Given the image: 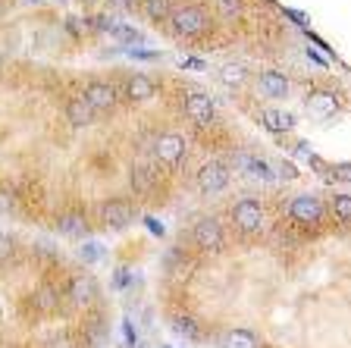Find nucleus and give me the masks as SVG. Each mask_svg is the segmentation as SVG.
Listing matches in <instances>:
<instances>
[{
  "instance_id": "nucleus-6",
  "label": "nucleus",
  "mask_w": 351,
  "mask_h": 348,
  "mask_svg": "<svg viewBox=\"0 0 351 348\" xmlns=\"http://www.w3.org/2000/svg\"><path fill=\"white\" fill-rule=\"evenodd\" d=\"M185 151H189V145H185V138L179 132H160L157 141H154V157L167 163V167H179L185 160Z\"/></svg>"
},
{
  "instance_id": "nucleus-19",
  "label": "nucleus",
  "mask_w": 351,
  "mask_h": 348,
  "mask_svg": "<svg viewBox=\"0 0 351 348\" xmlns=\"http://www.w3.org/2000/svg\"><path fill=\"white\" fill-rule=\"evenodd\" d=\"M32 301H35V308L41 314H53L60 308V292L53 289V286H41V289L32 295Z\"/></svg>"
},
{
  "instance_id": "nucleus-13",
  "label": "nucleus",
  "mask_w": 351,
  "mask_h": 348,
  "mask_svg": "<svg viewBox=\"0 0 351 348\" xmlns=\"http://www.w3.org/2000/svg\"><path fill=\"white\" fill-rule=\"evenodd\" d=\"M95 110H91V104L85 101V97H73V101L66 104V119H69V126H75V129H85V126L95 123Z\"/></svg>"
},
{
  "instance_id": "nucleus-7",
  "label": "nucleus",
  "mask_w": 351,
  "mask_h": 348,
  "mask_svg": "<svg viewBox=\"0 0 351 348\" xmlns=\"http://www.w3.org/2000/svg\"><path fill=\"white\" fill-rule=\"evenodd\" d=\"M82 97L91 104L95 113H107V110H113L117 107V101H119L117 88L110 85V82H88L85 91H82Z\"/></svg>"
},
{
  "instance_id": "nucleus-32",
  "label": "nucleus",
  "mask_w": 351,
  "mask_h": 348,
  "mask_svg": "<svg viewBox=\"0 0 351 348\" xmlns=\"http://www.w3.org/2000/svg\"><path fill=\"white\" fill-rule=\"evenodd\" d=\"M129 283H132V273H129V270H117V279H113V286H117V289H125Z\"/></svg>"
},
{
  "instance_id": "nucleus-15",
  "label": "nucleus",
  "mask_w": 351,
  "mask_h": 348,
  "mask_svg": "<svg viewBox=\"0 0 351 348\" xmlns=\"http://www.w3.org/2000/svg\"><path fill=\"white\" fill-rule=\"evenodd\" d=\"M289 79H285L282 73H276V69H270V73H263L261 76V91L267 97H270V101H282L285 95H289Z\"/></svg>"
},
{
  "instance_id": "nucleus-33",
  "label": "nucleus",
  "mask_w": 351,
  "mask_h": 348,
  "mask_svg": "<svg viewBox=\"0 0 351 348\" xmlns=\"http://www.w3.org/2000/svg\"><path fill=\"white\" fill-rule=\"evenodd\" d=\"M82 257H85V261H97V257H101V248H97V245H85V248H82Z\"/></svg>"
},
{
  "instance_id": "nucleus-31",
  "label": "nucleus",
  "mask_w": 351,
  "mask_h": 348,
  "mask_svg": "<svg viewBox=\"0 0 351 348\" xmlns=\"http://www.w3.org/2000/svg\"><path fill=\"white\" fill-rule=\"evenodd\" d=\"M16 211V198L10 192H0V213H13Z\"/></svg>"
},
{
  "instance_id": "nucleus-34",
  "label": "nucleus",
  "mask_w": 351,
  "mask_h": 348,
  "mask_svg": "<svg viewBox=\"0 0 351 348\" xmlns=\"http://www.w3.org/2000/svg\"><path fill=\"white\" fill-rule=\"evenodd\" d=\"M113 7H119V10H132V7H138L141 0H110Z\"/></svg>"
},
{
  "instance_id": "nucleus-1",
  "label": "nucleus",
  "mask_w": 351,
  "mask_h": 348,
  "mask_svg": "<svg viewBox=\"0 0 351 348\" xmlns=\"http://www.w3.org/2000/svg\"><path fill=\"white\" fill-rule=\"evenodd\" d=\"M167 22H169V29L182 38H197L213 25L210 10H207L204 3H182V7H173V13H169Z\"/></svg>"
},
{
  "instance_id": "nucleus-25",
  "label": "nucleus",
  "mask_w": 351,
  "mask_h": 348,
  "mask_svg": "<svg viewBox=\"0 0 351 348\" xmlns=\"http://www.w3.org/2000/svg\"><path fill=\"white\" fill-rule=\"evenodd\" d=\"M107 35L119 38V41H129V44H138L141 41L138 32L129 29V25H123V22H110V25H107Z\"/></svg>"
},
{
  "instance_id": "nucleus-11",
  "label": "nucleus",
  "mask_w": 351,
  "mask_h": 348,
  "mask_svg": "<svg viewBox=\"0 0 351 348\" xmlns=\"http://www.w3.org/2000/svg\"><path fill=\"white\" fill-rule=\"evenodd\" d=\"M69 301L79 308H88L97 301V283L95 276H75L73 286H69Z\"/></svg>"
},
{
  "instance_id": "nucleus-36",
  "label": "nucleus",
  "mask_w": 351,
  "mask_h": 348,
  "mask_svg": "<svg viewBox=\"0 0 351 348\" xmlns=\"http://www.w3.org/2000/svg\"><path fill=\"white\" fill-rule=\"evenodd\" d=\"M3 63H7V57H3V54H0V69H3Z\"/></svg>"
},
{
  "instance_id": "nucleus-35",
  "label": "nucleus",
  "mask_w": 351,
  "mask_h": 348,
  "mask_svg": "<svg viewBox=\"0 0 351 348\" xmlns=\"http://www.w3.org/2000/svg\"><path fill=\"white\" fill-rule=\"evenodd\" d=\"M282 173H285V179H295V176H298L295 167H289V163H282Z\"/></svg>"
},
{
  "instance_id": "nucleus-37",
  "label": "nucleus",
  "mask_w": 351,
  "mask_h": 348,
  "mask_svg": "<svg viewBox=\"0 0 351 348\" xmlns=\"http://www.w3.org/2000/svg\"><path fill=\"white\" fill-rule=\"evenodd\" d=\"M0 13H3V3H0Z\"/></svg>"
},
{
  "instance_id": "nucleus-14",
  "label": "nucleus",
  "mask_w": 351,
  "mask_h": 348,
  "mask_svg": "<svg viewBox=\"0 0 351 348\" xmlns=\"http://www.w3.org/2000/svg\"><path fill=\"white\" fill-rule=\"evenodd\" d=\"M132 189H135V195H151L157 189V170L151 163H135L132 167Z\"/></svg>"
},
{
  "instance_id": "nucleus-24",
  "label": "nucleus",
  "mask_w": 351,
  "mask_h": 348,
  "mask_svg": "<svg viewBox=\"0 0 351 348\" xmlns=\"http://www.w3.org/2000/svg\"><path fill=\"white\" fill-rule=\"evenodd\" d=\"M332 213H336L339 226L351 223V195H332Z\"/></svg>"
},
{
  "instance_id": "nucleus-5",
  "label": "nucleus",
  "mask_w": 351,
  "mask_h": 348,
  "mask_svg": "<svg viewBox=\"0 0 351 348\" xmlns=\"http://www.w3.org/2000/svg\"><path fill=\"white\" fill-rule=\"evenodd\" d=\"M289 217L301 226H317L326 217V207H323V201L317 195H295L289 201Z\"/></svg>"
},
{
  "instance_id": "nucleus-26",
  "label": "nucleus",
  "mask_w": 351,
  "mask_h": 348,
  "mask_svg": "<svg viewBox=\"0 0 351 348\" xmlns=\"http://www.w3.org/2000/svg\"><path fill=\"white\" fill-rule=\"evenodd\" d=\"M88 342H91V348L107 345V323L104 320H91L88 323Z\"/></svg>"
},
{
  "instance_id": "nucleus-22",
  "label": "nucleus",
  "mask_w": 351,
  "mask_h": 348,
  "mask_svg": "<svg viewBox=\"0 0 351 348\" xmlns=\"http://www.w3.org/2000/svg\"><path fill=\"white\" fill-rule=\"evenodd\" d=\"M57 229L63 232V235H82V232L88 229V223L82 213H63V217L57 220Z\"/></svg>"
},
{
  "instance_id": "nucleus-38",
  "label": "nucleus",
  "mask_w": 351,
  "mask_h": 348,
  "mask_svg": "<svg viewBox=\"0 0 351 348\" xmlns=\"http://www.w3.org/2000/svg\"><path fill=\"white\" fill-rule=\"evenodd\" d=\"M88 3H95V0H88Z\"/></svg>"
},
{
  "instance_id": "nucleus-2",
  "label": "nucleus",
  "mask_w": 351,
  "mask_h": 348,
  "mask_svg": "<svg viewBox=\"0 0 351 348\" xmlns=\"http://www.w3.org/2000/svg\"><path fill=\"white\" fill-rule=\"evenodd\" d=\"M191 239L204 254H219L226 245V232H223V223L217 217H201L191 226Z\"/></svg>"
},
{
  "instance_id": "nucleus-17",
  "label": "nucleus",
  "mask_w": 351,
  "mask_h": 348,
  "mask_svg": "<svg viewBox=\"0 0 351 348\" xmlns=\"http://www.w3.org/2000/svg\"><path fill=\"white\" fill-rule=\"evenodd\" d=\"M248 66L245 63H223L219 66V82L223 85H229V88H239V85H245L248 82Z\"/></svg>"
},
{
  "instance_id": "nucleus-4",
  "label": "nucleus",
  "mask_w": 351,
  "mask_h": 348,
  "mask_svg": "<svg viewBox=\"0 0 351 348\" xmlns=\"http://www.w3.org/2000/svg\"><path fill=\"white\" fill-rule=\"evenodd\" d=\"M229 179H232V170H229V163H223V160H210V163H204V167L197 170V192L201 195H219V192H226Z\"/></svg>"
},
{
  "instance_id": "nucleus-12",
  "label": "nucleus",
  "mask_w": 351,
  "mask_h": 348,
  "mask_svg": "<svg viewBox=\"0 0 351 348\" xmlns=\"http://www.w3.org/2000/svg\"><path fill=\"white\" fill-rule=\"evenodd\" d=\"M307 110L314 116H320V119H326V116H336L342 110V101L332 91H314V95L307 97Z\"/></svg>"
},
{
  "instance_id": "nucleus-3",
  "label": "nucleus",
  "mask_w": 351,
  "mask_h": 348,
  "mask_svg": "<svg viewBox=\"0 0 351 348\" xmlns=\"http://www.w3.org/2000/svg\"><path fill=\"white\" fill-rule=\"evenodd\" d=\"M232 226L241 235H257L263 229V204L257 198H241L232 207Z\"/></svg>"
},
{
  "instance_id": "nucleus-20",
  "label": "nucleus",
  "mask_w": 351,
  "mask_h": 348,
  "mask_svg": "<svg viewBox=\"0 0 351 348\" xmlns=\"http://www.w3.org/2000/svg\"><path fill=\"white\" fill-rule=\"evenodd\" d=\"M141 13L151 22H167L173 13V0H141Z\"/></svg>"
},
{
  "instance_id": "nucleus-18",
  "label": "nucleus",
  "mask_w": 351,
  "mask_h": 348,
  "mask_svg": "<svg viewBox=\"0 0 351 348\" xmlns=\"http://www.w3.org/2000/svg\"><path fill=\"white\" fill-rule=\"evenodd\" d=\"M261 119L270 132H292L295 129V116L285 113V110H263Z\"/></svg>"
},
{
  "instance_id": "nucleus-10",
  "label": "nucleus",
  "mask_w": 351,
  "mask_h": 348,
  "mask_svg": "<svg viewBox=\"0 0 351 348\" xmlns=\"http://www.w3.org/2000/svg\"><path fill=\"white\" fill-rule=\"evenodd\" d=\"M154 95H157V85H154L151 76L135 73L125 79V97H129L132 104H145V101H151Z\"/></svg>"
},
{
  "instance_id": "nucleus-8",
  "label": "nucleus",
  "mask_w": 351,
  "mask_h": 348,
  "mask_svg": "<svg viewBox=\"0 0 351 348\" xmlns=\"http://www.w3.org/2000/svg\"><path fill=\"white\" fill-rule=\"evenodd\" d=\"M101 220L110 232H119L132 223V204L123 201V198H110L107 204L101 207Z\"/></svg>"
},
{
  "instance_id": "nucleus-27",
  "label": "nucleus",
  "mask_w": 351,
  "mask_h": 348,
  "mask_svg": "<svg viewBox=\"0 0 351 348\" xmlns=\"http://www.w3.org/2000/svg\"><path fill=\"white\" fill-rule=\"evenodd\" d=\"M13 261H16V242H13V235L0 232V267H10Z\"/></svg>"
},
{
  "instance_id": "nucleus-28",
  "label": "nucleus",
  "mask_w": 351,
  "mask_h": 348,
  "mask_svg": "<svg viewBox=\"0 0 351 348\" xmlns=\"http://www.w3.org/2000/svg\"><path fill=\"white\" fill-rule=\"evenodd\" d=\"M241 10H245V0H217V13L223 19H235L241 16Z\"/></svg>"
},
{
  "instance_id": "nucleus-16",
  "label": "nucleus",
  "mask_w": 351,
  "mask_h": 348,
  "mask_svg": "<svg viewBox=\"0 0 351 348\" xmlns=\"http://www.w3.org/2000/svg\"><path fill=\"white\" fill-rule=\"evenodd\" d=\"M239 167L245 170V173H251V176H257V179H263V182H273L276 179V170L273 167H267L263 160H257V157H248V154H239Z\"/></svg>"
},
{
  "instance_id": "nucleus-29",
  "label": "nucleus",
  "mask_w": 351,
  "mask_h": 348,
  "mask_svg": "<svg viewBox=\"0 0 351 348\" xmlns=\"http://www.w3.org/2000/svg\"><path fill=\"white\" fill-rule=\"evenodd\" d=\"M44 348H79V345H75L73 336H63V333H60V336H51V339L44 342Z\"/></svg>"
},
{
  "instance_id": "nucleus-30",
  "label": "nucleus",
  "mask_w": 351,
  "mask_h": 348,
  "mask_svg": "<svg viewBox=\"0 0 351 348\" xmlns=\"http://www.w3.org/2000/svg\"><path fill=\"white\" fill-rule=\"evenodd\" d=\"M329 173H332V179H339V182H348L351 179V167H348V163H336V167H329Z\"/></svg>"
},
{
  "instance_id": "nucleus-9",
  "label": "nucleus",
  "mask_w": 351,
  "mask_h": 348,
  "mask_svg": "<svg viewBox=\"0 0 351 348\" xmlns=\"http://www.w3.org/2000/svg\"><path fill=\"white\" fill-rule=\"evenodd\" d=\"M185 116H189L195 126H210L213 123V97L204 91H191L185 97Z\"/></svg>"
},
{
  "instance_id": "nucleus-23",
  "label": "nucleus",
  "mask_w": 351,
  "mask_h": 348,
  "mask_svg": "<svg viewBox=\"0 0 351 348\" xmlns=\"http://www.w3.org/2000/svg\"><path fill=\"white\" fill-rule=\"evenodd\" d=\"M173 333L182 336V339H201V329H197V323L191 317H173Z\"/></svg>"
},
{
  "instance_id": "nucleus-21",
  "label": "nucleus",
  "mask_w": 351,
  "mask_h": 348,
  "mask_svg": "<svg viewBox=\"0 0 351 348\" xmlns=\"http://www.w3.org/2000/svg\"><path fill=\"white\" fill-rule=\"evenodd\" d=\"M223 345L226 348H257V336L251 333V329H245V327H235V329H229L226 333Z\"/></svg>"
}]
</instances>
